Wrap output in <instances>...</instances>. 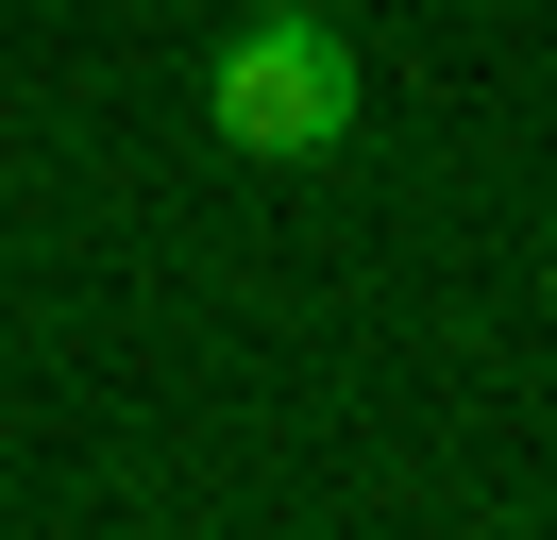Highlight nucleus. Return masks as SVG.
Here are the masks:
<instances>
[{"mask_svg": "<svg viewBox=\"0 0 557 540\" xmlns=\"http://www.w3.org/2000/svg\"><path fill=\"white\" fill-rule=\"evenodd\" d=\"M203 119H220V152H253V169L338 152V135H355V34L305 17V0H271V17L203 68Z\"/></svg>", "mask_w": 557, "mask_h": 540, "instance_id": "f257e3e1", "label": "nucleus"}]
</instances>
